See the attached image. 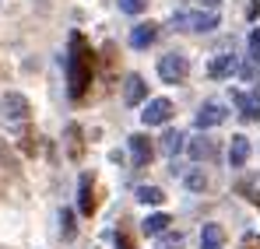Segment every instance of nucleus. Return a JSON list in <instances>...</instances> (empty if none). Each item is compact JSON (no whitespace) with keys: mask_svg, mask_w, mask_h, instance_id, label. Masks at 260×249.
Returning a JSON list of instances; mask_svg holds the SVG:
<instances>
[{"mask_svg":"<svg viewBox=\"0 0 260 249\" xmlns=\"http://www.w3.org/2000/svg\"><path fill=\"white\" fill-rule=\"evenodd\" d=\"M81 137H85V133H81V126H78V123L67 126V144H71V155H74V158H81V151H85Z\"/></svg>","mask_w":260,"mask_h":249,"instance_id":"412c9836","label":"nucleus"},{"mask_svg":"<svg viewBox=\"0 0 260 249\" xmlns=\"http://www.w3.org/2000/svg\"><path fill=\"white\" fill-rule=\"evenodd\" d=\"M246 14H250V18H257V14H260V0H253V4H250V11H246Z\"/></svg>","mask_w":260,"mask_h":249,"instance_id":"a878e982","label":"nucleus"},{"mask_svg":"<svg viewBox=\"0 0 260 249\" xmlns=\"http://www.w3.org/2000/svg\"><path fill=\"white\" fill-rule=\"evenodd\" d=\"M250 53H253V56H260V25L250 32Z\"/></svg>","mask_w":260,"mask_h":249,"instance_id":"b1692460","label":"nucleus"},{"mask_svg":"<svg viewBox=\"0 0 260 249\" xmlns=\"http://www.w3.org/2000/svg\"><path fill=\"white\" fill-rule=\"evenodd\" d=\"M229 162H232V168H243L250 162V137L232 133V140H229Z\"/></svg>","mask_w":260,"mask_h":249,"instance_id":"9b49d317","label":"nucleus"},{"mask_svg":"<svg viewBox=\"0 0 260 249\" xmlns=\"http://www.w3.org/2000/svg\"><path fill=\"white\" fill-rule=\"evenodd\" d=\"M148 7V0H120V11L123 14H141Z\"/></svg>","mask_w":260,"mask_h":249,"instance_id":"5701e85b","label":"nucleus"},{"mask_svg":"<svg viewBox=\"0 0 260 249\" xmlns=\"http://www.w3.org/2000/svg\"><path fill=\"white\" fill-rule=\"evenodd\" d=\"M127 144H130V158H134V165H137V168L151 165V158H155V144H151L148 133H130Z\"/></svg>","mask_w":260,"mask_h":249,"instance_id":"39448f33","label":"nucleus"},{"mask_svg":"<svg viewBox=\"0 0 260 249\" xmlns=\"http://www.w3.org/2000/svg\"><path fill=\"white\" fill-rule=\"evenodd\" d=\"M232 74H239V56H236V53H218V56H211V63H208V78L225 81V78H232Z\"/></svg>","mask_w":260,"mask_h":249,"instance_id":"0eeeda50","label":"nucleus"},{"mask_svg":"<svg viewBox=\"0 0 260 249\" xmlns=\"http://www.w3.org/2000/svg\"><path fill=\"white\" fill-rule=\"evenodd\" d=\"M137 200L144 207H158V204H166V193H162V186H141L137 190Z\"/></svg>","mask_w":260,"mask_h":249,"instance_id":"6ab92c4d","label":"nucleus"},{"mask_svg":"<svg viewBox=\"0 0 260 249\" xmlns=\"http://www.w3.org/2000/svg\"><path fill=\"white\" fill-rule=\"evenodd\" d=\"M95 207H99V200H95V179L85 172V175H81V186H78V210H81L85 218H91Z\"/></svg>","mask_w":260,"mask_h":249,"instance_id":"1a4fd4ad","label":"nucleus"},{"mask_svg":"<svg viewBox=\"0 0 260 249\" xmlns=\"http://www.w3.org/2000/svg\"><path fill=\"white\" fill-rule=\"evenodd\" d=\"M179 246H183V232H166V235H158L155 249H179Z\"/></svg>","mask_w":260,"mask_h":249,"instance_id":"4be33fe9","label":"nucleus"},{"mask_svg":"<svg viewBox=\"0 0 260 249\" xmlns=\"http://www.w3.org/2000/svg\"><path fill=\"white\" fill-rule=\"evenodd\" d=\"M183 183H186V190H193V193H204V190H208L204 168H186V172H183Z\"/></svg>","mask_w":260,"mask_h":249,"instance_id":"a211bd4d","label":"nucleus"},{"mask_svg":"<svg viewBox=\"0 0 260 249\" xmlns=\"http://www.w3.org/2000/svg\"><path fill=\"white\" fill-rule=\"evenodd\" d=\"M232 102L239 105V113L246 120H260V91L257 95H246V91H232Z\"/></svg>","mask_w":260,"mask_h":249,"instance_id":"ddd939ff","label":"nucleus"},{"mask_svg":"<svg viewBox=\"0 0 260 249\" xmlns=\"http://www.w3.org/2000/svg\"><path fill=\"white\" fill-rule=\"evenodd\" d=\"M173 25L179 28V32H215L218 14L215 11H176Z\"/></svg>","mask_w":260,"mask_h":249,"instance_id":"f03ea898","label":"nucleus"},{"mask_svg":"<svg viewBox=\"0 0 260 249\" xmlns=\"http://www.w3.org/2000/svg\"><path fill=\"white\" fill-rule=\"evenodd\" d=\"M141 120H144V126H166L173 120V102H169V98H151V102L144 105Z\"/></svg>","mask_w":260,"mask_h":249,"instance_id":"423d86ee","label":"nucleus"},{"mask_svg":"<svg viewBox=\"0 0 260 249\" xmlns=\"http://www.w3.org/2000/svg\"><path fill=\"white\" fill-rule=\"evenodd\" d=\"M225 239H229L225 228L211 221V225H204V232H201V249H221V246H225Z\"/></svg>","mask_w":260,"mask_h":249,"instance_id":"2eb2a0df","label":"nucleus"},{"mask_svg":"<svg viewBox=\"0 0 260 249\" xmlns=\"http://www.w3.org/2000/svg\"><path fill=\"white\" fill-rule=\"evenodd\" d=\"M169 225H173V221H169V214H148V218L141 221V232H144L148 239H158V235H166V232H169Z\"/></svg>","mask_w":260,"mask_h":249,"instance_id":"4468645a","label":"nucleus"},{"mask_svg":"<svg viewBox=\"0 0 260 249\" xmlns=\"http://www.w3.org/2000/svg\"><path fill=\"white\" fill-rule=\"evenodd\" d=\"M95 78V53L81 32H71V49H67V88L71 98L81 102L88 95V84Z\"/></svg>","mask_w":260,"mask_h":249,"instance_id":"f257e3e1","label":"nucleus"},{"mask_svg":"<svg viewBox=\"0 0 260 249\" xmlns=\"http://www.w3.org/2000/svg\"><path fill=\"white\" fill-rule=\"evenodd\" d=\"M60 235H63V242H71L74 235H78V225H74V210H60Z\"/></svg>","mask_w":260,"mask_h":249,"instance_id":"aec40b11","label":"nucleus"},{"mask_svg":"<svg viewBox=\"0 0 260 249\" xmlns=\"http://www.w3.org/2000/svg\"><path fill=\"white\" fill-rule=\"evenodd\" d=\"M116 249H134V242H130V235L123 232V228L116 232Z\"/></svg>","mask_w":260,"mask_h":249,"instance_id":"393cba45","label":"nucleus"},{"mask_svg":"<svg viewBox=\"0 0 260 249\" xmlns=\"http://www.w3.org/2000/svg\"><path fill=\"white\" fill-rule=\"evenodd\" d=\"M0 116H4L7 123H25V120L32 116V105H28V98H25V95L7 91V95L0 98Z\"/></svg>","mask_w":260,"mask_h":249,"instance_id":"20e7f679","label":"nucleus"},{"mask_svg":"<svg viewBox=\"0 0 260 249\" xmlns=\"http://www.w3.org/2000/svg\"><path fill=\"white\" fill-rule=\"evenodd\" d=\"M201 4H204L208 11H215V7H218V4H221V0H201Z\"/></svg>","mask_w":260,"mask_h":249,"instance_id":"bb28decb","label":"nucleus"},{"mask_svg":"<svg viewBox=\"0 0 260 249\" xmlns=\"http://www.w3.org/2000/svg\"><path fill=\"white\" fill-rule=\"evenodd\" d=\"M155 39H158V25L155 21H141V25L130 28V46L134 49H148Z\"/></svg>","mask_w":260,"mask_h":249,"instance_id":"9d476101","label":"nucleus"},{"mask_svg":"<svg viewBox=\"0 0 260 249\" xmlns=\"http://www.w3.org/2000/svg\"><path fill=\"white\" fill-rule=\"evenodd\" d=\"M144 95H148L144 78H141V74H127V81H123V102H127V105H141Z\"/></svg>","mask_w":260,"mask_h":249,"instance_id":"f8f14e48","label":"nucleus"},{"mask_svg":"<svg viewBox=\"0 0 260 249\" xmlns=\"http://www.w3.org/2000/svg\"><path fill=\"white\" fill-rule=\"evenodd\" d=\"M225 116H229V113H225V105H221V102H204V105L197 109V126H201V130L221 126V123H225Z\"/></svg>","mask_w":260,"mask_h":249,"instance_id":"6e6552de","label":"nucleus"},{"mask_svg":"<svg viewBox=\"0 0 260 249\" xmlns=\"http://www.w3.org/2000/svg\"><path fill=\"white\" fill-rule=\"evenodd\" d=\"M158 78L166 84H183L190 78V60L183 53H166L158 56Z\"/></svg>","mask_w":260,"mask_h":249,"instance_id":"7ed1b4c3","label":"nucleus"},{"mask_svg":"<svg viewBox=\"0 0 260 249\" xmlns=\"http://www.w3.org/2000/svg\"><path fill=\"white\" fill-rule=\"evenodd\" d=\"M186 151H190V158H193V162H204V158H211V155H215V144H211L208 137H193V140L186 144Z\"/></svg>","mask_w":260,"mask_h":249,"instance_id":"f3484780","label":"nucleus"},{"mask_svg":"<svg viewBox=\"0 0 260 249\" xmlns=\"http://www.w3.org/2000/svg\"><path fill=\"white\" fill-rule=\"evenodd\" d=\"M158 148H162V155H169V158H176L183 148H186V137L179 133V130H166V137L158 140Z\"/></svg>","mask_w":260,"mask_h":249,"instance_id":"dca6fc26","label":"nucleus"}]
</instances>
